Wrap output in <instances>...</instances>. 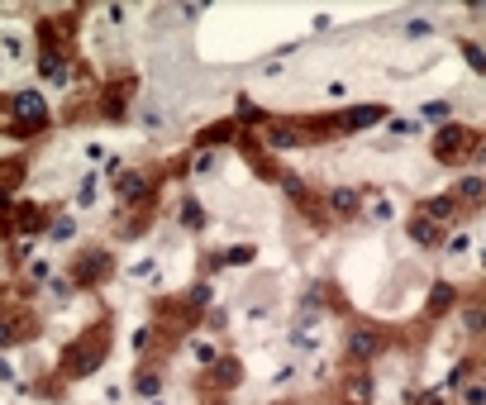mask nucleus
Segmentation results:
<instances>
[{
    "mask_svg": "<svg viewBox=\"0 0 486 405\" xmlns=\"http://www.w3.org/2000/svg\"><path fill=\"white\" fill-rule=\"evenodd\" d=\"M381 115H386L381 105H358V110H344V119H339V124H344V129H372Z\"/></svg>",
    "mask_w": 486,
    "mask_h": 405,
    "instance_id": "nucleus-1",
    "label": "nucleus"
},
{
    "mask_svg": "<svg viewBox=\"0 0 486 405\" xmlns=\"http://www.w3.org/2000/svg\"><path fill=\"white\" fill-rule=\"evenodd\" d=\"M348 353H353V358H377V353H381V334H372V329H353Z\"/></svg>",
    "mask_w": 486,
    "mask_h": 405,
    "instance_id": "nucleus-2",
    "label": "nucleus"
},
{
    "mask_svg": "<svg viewBox=\"0 0 486 405\" xmlns=\"http://www.w3.org/2000/svg\"><path fill=\"white\" fill-rule=\"evenodd\" d=\"M38 72H43V81H53V86H67V62H62L57 53L38 57Z\"/></svg>",
    "mask_w": 486,
    "mask_h": 405,
    "instance_id": "nucleus-3",
    "label": "nucleus"
},
{
    "mask_svg": "<svg viewBox=\"0 0 486 405\" xmlns=\"http://www.w3.org/2000/svg\"><path fill=\"white\" fill-rule=\"evenodd\" d=\"M448 115H453L448 101H425V105H420V119H425V124H448Z\"/></svg>",
    "mask_w": 486,
    "mask_h": 405,
    "instance_id": "nucleus-4",
    "label": "nucleus"
},
{
    "mask_svg": "<svg viewBox=\"0 0 486 405\" xmlns=\"http://www.w3.org/2000/svg\"><path fill=\"white\" fill-rule=\"evenodd\" d=\"M329 205H334L339 215H358V191L339 186V191H334V196H329Z\"/></svg>",
    "mask_w": 486,
    "mask_h": 405,
    "instance_id": "nucleus-5",
    "label": "nucleus"
},
{
    "mask_svg": "<svg viewBox=\"0 0 486 405\" xmlns=\"http://www.w3.org/2000/svg\"><path fill=\"white\" fill-rule=\"evenodd\" d=\"M101 200V177L91 172V177H81V186H77V205H96Z\"/></svg>",
    "mask_w": 486,
    "mask_h": 405,
    "instance_id": "nucleus-6",
    "label": "nucleus"
},
{
    "mask_svg": "<svg viewBox=\"0 0 486 405\" xmlns=\"http://www.w3.org/2000/svg\"><path fill=\"white\" fill-rule=\"evenodd\" d=\"M15 110L24 115L29 124H38V119H43V101H38V96H15Z\"/></svg>",
    "mask_w": 486,
    "mask_h": 405,
    "instance_id": "nucleus-7",
    "label": "nucleus"
},
{
    "mask_svg": "<svg viewBox=\"0 0 486 405\" xmlns=\"http://www.w3.org/2000/svg\"><path fill=\"white\" fill-rule=\"evenodd\" d=\"M143 177H138V172H124V177H119V196H124V200H143Z\"/></svg>",
    "mask_w": 486,
    "mask_h": 405,
    "instance_id": "nucleus-8",
    "label": "nucleus"
},
{
    "mask_svg": "<svg viewBox=\"0 0 486 405\" xmlns=\"http://www.w3.org/2000/svg\"><path fill=\"white\" fill-rule=\"evenodd\" d=\"M348 401L353 405H367V401H372V377H353L348 381Z\"/></svg>",
    "mask_w": 486,
    "mask_h": 405,
    "instance_id": "nucleus-9",
    "label": "nucleus"
},
{
    "mask_svg": "<svg viewBox=\"0 0 486 405\" xmlns=\"http://www.w3.org/2000/svg\"><path fill=\"white\" fill-rule=\"evenodd\" d=\"M401 38H434V20H405Z\"/></svg>",
    "mask_w": 486,
    "mask_h": 405,
    "instance_id": "nucleus-10",
    "label": "nucleus"
},
{
    "mask_svg": "<svg viewBox=\"0 0 486 405\" xmlns=\"http://www.w3.org/2000/svg\"><path fill=\"white\" fill-rule=\"evenodd\" d=\"M191 358L210 367V362H219V348H215V344H210V339H196V344H191Z\"/></svg>",
    "mask_w": 486,
    "mask_h": 405,
    "instance_id": "nucleus-11",
    "label": "nucleus"
},
{
    "mask_svg": "<svg viewBox=\"0 0 486 405\" xmlns=\"http://www.w3.org/2000/svg\"><path fill=\"white\" fill-rule=\"evenodd\" d=\"M458 143H462V129H443V134H439V158L453 162V148H458Z\"/></svg>",
    "mask_w": 486,
    "mask_h": 405,
    "instance_id": "nucleus-12",
    "label": "nucleus"
},
{
    "mask_svg": "<svg viewBox=\"0 0 486 405\" xmlns=\"http://www.w3.org/2000/svg\"><path fill=\"white\" fill-rule=\"evenodd\" d=\"M410 239L415 243H439V229H434L429 219H415V224H410Z\"/></svg>",
    "mask_w": 486,
    "mask_h": 405,
    "instance_id": "nucleus-13",
    "label": "nucleus"
},
{
    "mask_svg": "<svg viewBox=\"0 0 486 405\" xmlns=\"http://www.w3.org/2000/svg\"><path fill=\"white\" fill-rule=\"evenodd\" d=\"M458 196H462V200H482V177H477V172H472V177H462Z\"/></svg>",
    "mask_w": 486,
    "mask_h": 405,
    "instance_id": "nucleus-14",
    "label": "nucleus"
},
{
    "mask_svg": "<svg viewBox=\"0 0 486 405\" xmlns=\"http://www.w3.org/2000/svg\"><path fill=\"white\" fill-rule=\"evenodd\" d=\"M72 234H77V224H72V219H57V224H48V239H53V243H67Z\"/></svg>",
    "mask_w": 486,
    "mask_h": 405,
    "instance_id": "nucleus-15",
    "label": "nucleus"
},
{
    "mask_svg": "<svg viewBox=\"0 0 486 405\" xmlns=\"http://www.w3.org/2000/svg\"><path fill=\"white\" fill-rule=\"evenodd\" d=\"M448 253H453V258H462V253H472V234H467V229H458V234L448 239Z\"/></svg>",
    "mask_w": 486,
    "mask_h": 405,
    "instance_id": "nucleus-16",
    "label": "nucleus"
},
{
    "mask_svg": "<svg viewBox=\"0 0 486 405\" xmlns=\"http://www.w3.org/2000/svg\"><path fill=\"white\" fill-rule=\"evenodd\" d=\"M0 53H5V57H24V38H15V34H0Z\"/></svg>",
    "mask_w": 486,
    "mask_h": 405,
    "instance_id": "nucleus-17",
    "label": "nucleus"
},
{
    "mask_svg": "<svg viewBox=\"0 0 486 405\" xmlns=\"http://www.w3.org/2000/svg\"><path fill=\"white\" fill-rule=\"evenodd\" d=\"M291 344H296V353H315V348H320V339H315L310 329H296V339H291Z\"/></svg>",
    "mask_w": 486,
    "mask_h": 405,
    "instance_id": "nucleus-18",
    "label": "nucleus"
},
{
    "mask_svg": "<svg viewBox=\"0 0 486 405\" xmlns=\"http://www.w3.org/2000/svg\"><path fill=\"white\" fill-rule=\"evenodd\" d=\"M324 96H329V101H344V96H348V81H344V77H329V81H324Z\"/></svg>",
    "mask_w": 486,
    "mask_h": 405,
    "instance_id": "nucleus-19",
    "label": "nucleus"
},
{
    "mask_svg": "<svg viewBox=\"0 0 486 405\" xmlns=\"http://www.w3.org/2000/svg\"><path fill=\"white\" fill-rule=\"evenodd\" d=\"M138 391H143V396H158V391H162V377H158V372H143V377H138Z\"/></svg>",
    "mask_w": 486,
    "mask_h": 405,
    "instance_id": "nucleus-20",
    "label": "nucleus"
},
{
    "mask_svg": "<svg viewBox=\"0 0 486 405\" xmlns=\"http://www.w3.org/2000/svg\"><path fill=\"white\" fill-rule=\"evenodd\" d=\"M448 300H453V291H448V286H434V296H429L434 310H448Z\"/></svg>",
    "mask_w": 486,
    "mask_h": 405,
    "instance_id": "nucleus-21",
    "label": "nucleus"
},
{
    "mask_svg": "<svg viewBox=\"0 0 486 405\" xmlns=\"http://www.w3.org/2000/svg\"><path fill=\"white\" fill-rule=\"evenodd\" d=\"M453 215V200H429V219H448Z\"/></svg>",
    "mask_w": 486,
    "mask_h": 405,
    "instance_id": "nucleus-22",
    "label": "nucleus"
},
{
    "mask_svg": "<svg viewBox=\"0 0 486 405\" xmlns=\"http://www.w3.org/2000/svg\"><path fill=\"white\" fill-rule=\"evenodd\" d=\"M153 267H158V263H153V258H143V263H134V267H129V277H138V281H148V277H153Z\"/></svg>",
    "mask_w": 486,
    "mask_h": 405,
    "instance_id": "nucleus-23",
    "label": "nucleus"
},
{
    "mask_svg": "<svg viewBox=\"0 0 486 405\" xmlns=\"http://www.w3.org/2000/svg\"><path fill=\"white\" fill-rule=\"evenodd\" d=\"M224 263H253V248H248V243H243V248H229Z\"/></svg>",
    "mask_w": 486,
    "mask_h": 405,
    "instance_id": "nucleus-24",
    "label": "nucleus"
},
{
    "mask_svg": "<svg viewBox=\"0 0 486 405\" xmlns=\"http://www.w3.org/2000/svg\"><path fill=\"white\" fill-rule=\"evenodd\" d=\"M462 57L472 62V72H482V48H477V43H462Z\"/></svg>",
    "mask_w": 486,
    "mask_h": 405,
    "instance_id": "nucleus-25",
    "label": "nucleus"
},
{
    "mask_svg": "<svg viewBox=\"0 0 486 405\" xmlns=\"http://www.w3.org/2000/svg\"><path fill=\"white\" fill-rule=\"evenodd\" d=\"M272 143H277V148H291V143H296V129H272Z\"/></svg>",
    "mask_w": 486,
    "mask_h": 405,
    "instance_id": "nucleus-26",
    "label": "nucleus"
},
{
    "mask_svg": "<svg viewBox=\"0 0 486 405\" xmlns=\"http://www.w3.org/2000/svg\"><path fill=\"white\" fill-rule=\"evenodd\" d=\"M234 377H239V367H234V362H219V386H234Z\"/></svg>",
    "mask_w": 486,
    "mask_h": 405,
    "instance_id": "nucleus-27",
    "label": "nucleus"
},
{
    "mask_svg": "<svg viewBox=\"0 0 486 405\" xmlns=\"http://www.w3.org/2000/svg\"><path fill=\"white\" fill-rule=\"evenodd\" d=\"M101 158H110L105 143H86V162H101Z\"/></svg>",
    "mask_w": 486,
    "mask_h": 405,
    "instance_id": "nucleus-28",
    "label": "nucleus"
},
{
    "mask_svg": "<svg viewBox=\"0 0 486 405\" xmlns=\"http://www.w3.org/2000/svg\"><path fill=\"white\" fill-rule=\"evenodd\" d=\"M467 329H472V334H482V310H477V305L467 310Z\"/></svg>",
    "mask_w": 486,
    "mask_h": 405,
    "instance_id": "nucleus-29",
    "label": "nucleus"
},
{
    "mask_svg": "<svg viewBox=\"0 0 486 405\" xmlns=\"http://www.w3.org/2000/svg\"><path fill=\"white\" fill-rule=\"evenodd\" d=\"M10 339H15V334H10V324H0V348H10Z\"/></svg>",
    "mask_w": 486,
    "mask_h": 405,
    "instance_id": "nucleus-30",
    "label": "nucleus"
},
{
    "mask_svg": "<svg viewBox=\"0 0 486 405\" xmlns=\"http://www.w3.org/2000/svg\"><path fill=\"white\" fill-rule=\"evenodd\" d=\"M0 381H15V377H10V367H5V362H0Z\"/></svg>",
    "mask_w": 486,
    "mask_h": 405,
    "instance_id": "nucleus-31",
    "label": "nucleus"
},
{
    "mask_svg": "<svg viewBox=\"0 0 486 405\" xmlns=\"http://www.w3.org/2000/svg\"><path fill=\"white\" fill-rule=\"evenodd\" d=\"M153 405H162V401H153Z\"/></svg>",
    "mask_w": 486,
    "mask_h": 405,
    "instance_id": "nucleus-32",
    "label": "nucleus"
}]
</instances>
